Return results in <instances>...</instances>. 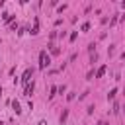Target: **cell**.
I'll return each instance as SVG.
<instances>
[{"mask_svg": "<svg viewBox=\"0 0 125 125\" xmlns=\"http://www.w3.org/2000/svg\"><path fill=\"white\" fill-rule=\"evenodd\" d=\"M88 29H90V23H88V21H86V23H82V31H88Z\"/></svg>", "mask_w": 125, "mask_h": 125, "instance_id": "cell-10", "label": "cell"}, {"mask_svg": "<svg viewBox=\"0 0 125 125\" xmlns=\"http://www.w3.org/2000/svg\"><path fill=\"white\" fill-rule=\"evenodd\" d=\"M33 88H35V82L31 80V82L25 86V92H23V94H25V96H31V94H33Z\"/></svg>", "mask_w": 125, "mask_h": 125, "instance_id": "cell-3", "label": "cell"}, {"mask_svg": "<svg viewBox=\"0 0 125 125\" xmlns=\"http://www.w3.org/2000/svg\"><path fill=\"white\" fill-rule=\"evenodd\" d=\"M113 51H115V45H109V49H107V53H109V55H113Z\"/></svg>", "mask_w": 125, "mask_h": 125, "instance_id": "cell-11", "label": "cell"}, {"mask_svg": "<svg viewBox=\"0 0 125 125\" xmlns=\"http://www.w3.org/2000/svg\"><path fill=\"white\" fill-rule=\"evenodd\" d=\"M57 90H59L57 86H51V94H49V98H55V92H57Z\"/></svg>", "mask_w": 125, "mask_h": 125, "instance_id": "cell-8", "label": "cell"}, {"mask_svg": "<svg viewBox=\"0 0 125 125\" xmlns=\"http://www.w3.org/2000/svg\"><path fill=\"white\" fill-rule=\"evenodd\" d=\"M115 94H117V90H115V88H113V90H111V92H109V94H107V100H113V98H115Z\"/></svg>", "mask_w": 125, "mask_h": 125, "instance_id": "cell-7", "label": "cell"}, {"mask_svg": "<svg viewBox=\"0 0 125 125\" xmlns=\"http://www.w3.org/2000/svg\"><path fill=\"white\" fill-rule=\"evenodd\" d=\"M31 74H33V68H27V70L23 72V76H21V82H23L25 86H27V84L31 82Z\"/></svg>", "mask_w": 125, "mask_h": 125, "instance_id": "cell-2", "label": "cell"}, {"mask_svg": "<svg viewBox=\"0 0 125 125\" xmlns=\"http://www.w3.org/2000/svg\"><path fill=\"white\" fill-rule=\"evenodd\" d=\"M12 107H14V111H16V113H21V105H20V102H18V100H14V102H12Z\"/></svg>", "mask_w": 125, "mask_h": 125, "instance_id": "cell-4", "label": "cell"}, {"mask_svg": "<svg viewBox=\"0 0 125 125\" xmlns=\"http://www.w3.org/2000/svg\"><path fill=\"white\" fill-rule=\"evenodd\" d=\"M49 49H51V53H53V55H59V53H61V49H59V47H55L53 43L49 45Z\"/></svg>", "mask_w": 125, "mask_h": 125, "instance_id": "cell-5", "label": "cell"}, {"mask_svg": "<svg viewBox=\"0 0 125 125\" xmlns=\"http://www.w3.org/2000/svg\"><path fill=\"white\" fill-rule=\"evenodd\" d=\"M49 64H51V57L47 55V51H41V53H39V68L45 70Z\"/></svg>", "mask_w": 125, "mask_h": 125, "instance_id": "cell-1", "label": "cell"}, {"mask_svg": "<svg viewBox=\"0 0 125 125\" xmlns=\"http://www.w3.org/2000/svg\"><path fill=\"white\" fill-rule=\"evenodd\" d=\"M0 98H2V88H0Z\"/></svg>", "mask_w": 125, "mask_h": 125, "instance_id": "cell-12", "label": "cell"}, {"mask_svg": "<svg viewBox=\"0 0 125 125\" xmlns=\"http://www.w3.org/2000/svg\"><path fill=\"white\" fill-rule=\"evenodd\" d=\"M66 115H68V111L64 109V111H62V115H61V123H64V121H66Z\"/></svg>", "mask_w": 125, "mask_h": 125, "instance_id": "cell-9", "label": "cell"}, {"mask_svg": "<svg viewBox=\"0 0 125 125\" xmlns=\"http://www.w3.org/2000/svg\"><path fill=\"white\" fill-rule=\"evenodd\" d=\"M104 72H105V66H100V68H98V72H96V76H98V78H102V76H104Z\"/></svg>", "mask_w": 125, "mask_h": 125, "instance_id": "cell-6", "label": "cell"}]
</instances>
